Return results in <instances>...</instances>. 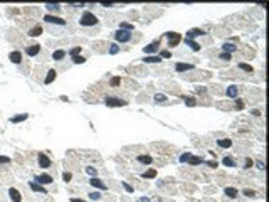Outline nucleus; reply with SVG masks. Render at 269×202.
Here are the masks:
<instances>
[{"label":"nucleus","mask_w":269,"mask_h":202,"mask_svg":"<svg viewBox=\"0 0 269 202\" xmlns=\"http://www.w3.org/2000/svg\"><path fill=\"white\" fill-rule=\"evenodd\" d=\"M79 24L82 27H91V26H96L98 24V19H96V15L91 14V12H84V14L81 15Z\"/></svg>","instance_id":"f257e3e1"},{"label":"nucleus","mask_w":269,"mask_h":202,"mask_svg":"<svg viewBox=\"0 0 269 202\" xmlns=\"http://www.w3.org/2000/svg\"><path fill=\"white\" fill-rule=\"evenodd\" d=\"M167 37H168V47H175L182 40V35L177 34V32H167Z\"/></svg>","instance_id":"f03ea898"},{"label":"nucleus","mask_w":269,"mask_h":202,"mask_svg":"<svg viewBox=\"0 0 269 202\" xmlns=\"http://www.w3.org/2000/svg\"><path fill=\"white\" fill-rule=\"evenodd\" d=\"M114 39L118 42H128L131 39V32H126V31H116L114 32Z\"/></svg>","instance_id":"7ed1b4c3"},{"label":"nucleus","mask_w":269,"mask_h":202,"mask_svg":"<svg viewBox=\"0 0 269 202\" xmlns=\"http://www.w3.org/2000/svg\"><path fill=\"white\" fill-rule=\"evenodd\" d=\"M44 20H45V22H49V24H56V26H66V20H64V19L56 17V15H51V14L45 15Z\"/></svg>","instance_id":"20e7f679"},{"label":"nucleus","mask_w":269,"mask_h":202,"mask_svg":"<svg viewBox=\"0 0 269 202\" xmlns=\"http://www.w3.org/2000/svg\"><path fill=\"white\" fill-rule=\"evenodd\" d=\"M37 160H39V165H40V168H49L51 167V158H49L45 153H39V157H37Z\"/></svg>","instance_id":"39448f33"},{"label":"nucleus","mask_w":269,"mask_h":202,"mask_svg":"<svg viewBox=\"0 0 269 202\" xmlns=\"http://www.w3.org/2000/svg\"><path fill=\"white\" fill-rule=\"evenodd\" d=\"M35 182H40V185H49V184L54 182V179L49 174H40V175L35 177Z\"/></svg>","instance_id":"423d86ee"},{"label":"nucleus","mask_w":269,"mask_h":202,"mask_svg":"<svg viewBox=\"0 0 269 202\" xmlns=\"http://www.w3.org/2000/svg\"><path fill=\"white\" fill-rule=\"evenodd\" d=\"M106 105L108 106H126L128 101H123L119 98H106Z\"/></svg>","instance_id":"0eeeda50"},{"label":"nucleus","mask_w":269,"mask_h":202,"mask_svg":"<svg viewBox=\"0 0 269 202\" xmlns=\"http://www.w3.org/2000/svg\"><path fill=\"white\" fill-rule=\"evenodd\" d=\"M158 46H160V40H155V42H151V44H148L146 47H143V51L146 52L148 56L150 54H155L156 51H158Z\"/></svg>","instance_id":"6e6552de"},{"label":"nucleus","mask_w":269,"mask_h":202,"mask_svg":"<svg viewBox=\"0 0 269 202\" xmlns=\"http://www.w3.org/2000/svg\"><path fill=\"white\" fill-rule=\"evenodd\" d=\"M26 52H27V56H32V57H34V56H37V54L40 52V46H39V44H32V46H29V47L26 49Z\"/></svg>","instance_id":"1a4fd4ad"},{"label":"nucleus","mask_w":269,"mask_h":202,"mask_svg":"<svg viewBox=\"0 0 269 202\" xmlns=\"http://www.w3.org/2000/svg\"><path fill=\"white\" fill-rule=\"evenodd\" d=\"M29 187H30V189H32V190H34V192L47 194V190H45V189H44V187H42V185H40V184H37L35 180H32V182H29Z\"/></svg>","instance_id":"9d476101"},{"label":"nucleus","mask_w":269,"mask_h":202,"mask_svg":"<svg viewBox=\"0 0 269 202\" xmlns=\"http://www.w3.org/2000/svg\"><path fill=\"white\" fill-rule=\"evenodd\" d=\"M9 59L14 64H20V61H22V54H20L19 51H12L10 54H9Z\"/></svg>","instance_id":"9b49d317"},{"label":"nucleus","mask_w":269,"mask_h":202,"mask_svg":"<svg viewBox=\"0 0 269 202\" xmlns=\"http://www.w3.org/2000/svg\"><path fill=\"white\" fill-rule=\"evenodd\" d=\"M9 195H10V199H12V202H20L22 200V197H20V192L17 190V189H9Z\"/></svg>","instance_id":"f8f14e48"},{"label":"nucleus","mask_w":269,"mask_h":202,"mask_svg":"<svg viewBox=\"0 0 269 202\" xmlns=\"http://www.w3.org/2000/svg\"><path fill=\"white\" fill-rule=\"evenodd\" d=\"M89 184L93 185V187H98V189H101V190H104V189H106V184H103V180H99L98 177H93V179L89 180Z\"/></svg>","instance_id":"ddd939ff"},{"label":"nucleus","mask_w":269,"mask_h":202,"mask_svg":"<svg viewBox=\"0 0 269 202\" xmlns=\"http://www.w3.org/2000/svg\"><path fill=\"white\" fill-rule=\"evenodd\" d=\"M141 61L146 64H156V63H161V57L160 56H146V57H143Z\"/></svg>","instance_id":"4468645a"},{"label":"nucleus","mask_w":269,"mask_h":202,"mask_svg":"<svg viewBox=\"0 0 269 202\" xmlns=\"http://www.w3.org/2000/svg\"><path fill=\"white\" fill-rule=\"evenodd\" d=\"M202 34H205L202 29H190V31L187 32V39H193V37H198V35H202Z\"/></svg>","instance_id":"2eb2a0df"},{"label":"nucleus","mask_w":269,"mask_h":202,"mask_svg":"<svg viewBox=\"0 0 269 202\" xmlns=\"http://www.w3.org/2000/svg\"><path fill=\"white\" fill-rule=\"evenodd\" d=\"M175 69L179 73H183V71H190V69H193V64H185V63H179L175 66Z\"/></svg>","instance_id":"dca6fc26"},{"label":"nucleus","mask_w":269,"mask_h":202,"mask_svg":"<svg viewBox=\"0 0 269 202\" xmlns=\"http://www.w3.org/2000/svg\"><path fill=\"white\" fill-rule=\"evenodd\" d=\"M64 57H66V51H64V49H57V51L52 52V59L54 61H61V59H64Z\"/></svg>","instance_id":"f3484780"},{"label":"nucleus","mask_w":269,"mask_h":202,"mask_svg":"<svg viewBox=\"0 0 269 202\" xmlns=\"http://www.w3.org/2000/svg\"><path fill=\"white\" fill-rule=\"evenodd\" d=\"M217 145L220 148H229V147H232V140H230V138H220L217 142Z\"/></svg>","instance_id":"a211bd4d"},{"label":"nucleus","mask_w":269,"mask_h":202,"mask_svg":"<svg viewBox=\"0 0 269 202\" xmlns=\"http://www.w3.org/2000/svg\"><path fill=\"white\" fill-rule=\"evenodd\" d=\"M56 76H57V73L54 71V69H51V71L47 73V76H45V79H44V83L45 84H51L54 79H56Z\"/></svg>","instance_id":"6ab92c4d"},{"label":"nucleus","mask_w":269,"mask_h":202,"mask_svg":"<svg viewBox=\"0 0 269 202\" xmlns=\"http://www.w3.org/2000/svg\"><path fill=\"white\" fill-rule=\"evenodd\" d=\"M136 160H138L140 163H145V165H150V163H151V157L150 155H138V157H136Z\"/></svg>","instance_id":"aec40b11"},{"label":"nucleus","mask_w":269,"mask_h":202,"mask_svg":"<svg viewBox=\"0 0 269 202\" xmlns=\"http://www.w3.org/2000/svg\"><path fill=\"white\" fill-rule=\"evenodd\" d=\"M119 31L133 32L135 31V26H133V24H128V22H121V24H119Z\"/></svg>","instance_id":"412c9836"},{"label":"nucleus","mask_w":269,"mask_h":202,"mask_svg":"<svg viewBox=\"0 0 269 202\" xmlns=\"http://www.w3.org/2000/svg\"><path fill=\"white\" fill-rule=\"evenodd\" d=\"M225 195H229L230 199H235V197L239 195V190H237V189H234V187H227L225 189Z\"/></svg>","instance_id":"4be33fe9"},{"label":"nucleus","mask_w":269,"mask_h":202,"mask_svg":"<svg viewBox=\"0 0 269 202\" xmlns=\"http://www.w3.org/2000/svg\"><path fill=\"white\" fill-rule=\"evenodd\" d=\"M40 34H42V27H40V26H35V27H32L30 31H29V35H30V37H37Z\"/></svg>","instance_id":"5701e85b"},{"label":"nucleus","mask_w":269,"mask_h":202,"mask_svg":"<svg viewBox=\"0 0 269 202\" xmlns=\"http://www.w3.org/2000/svg\"><path fill=\"white\" fill-rule=\"evenodd\" d=\"M237 93H239L237 86H229V88H227V96H229V98H235V96H237Z\"/></svg>","instance_id":"b1692460"},{"label":"nucleus","mask_w":269,"mask_h":202,"mask_svg":"<svg viewBox=\"0 0 269 202\" xmlns=\"http://www.w3.org/2000/svg\"><path fill=\"white\" fill-rule=\"evenodd\" d=\"M188 163H190V165H198V163H204V160H202V157H193V155H190Z\"/></svg>","instance_id":"393cba45"},{"label":"nucleus","mask_w":269,"mask_h":202,"mask_svg":"<svg viewBox=\"0 0 269 202\" xmlns=\"http://www.w3.org/2000/svg\"><path fill=\"white\" fill-rule=\"evenodd\" d=\"M222 49H224V52H227V54H230V52H234L237 47H235L234 44H230V42H225L224 46H222Z\"/></svg>","instance_id":"a878e982"},{"label":"nucleus","mask_w":269,"mask_h":202,"mask_svg":"<svg viewBox=\"0 0 269 202\" xmlns=\"http://www.w3.org/2000/svg\"><path fill=\"white\" fill-rule=\"evenodd\" d=\"M185 44H187L188 47H192L193 51H200V46H198L195 40H192V39H185Z\"/></svg>","instance_id":"bb28decb"},{"label":"nucleus","mask_w":269,"mask_h":202,"mask_svg":"<svg viewBox=\"0 0 269 202\" xmlns=\"http://www.w3.org/2000/svg\"><path fill=\"white\" fill-rule=\"evenodd\" d=\"M24 120H27V115H26V113L17 115V116H12L10 121H12V123H20V121H24Z\"/></svg>","instance_id":"cd10ccee"},{"label":"nucleus","mask_w":269,"mask_h":202,"mask_svg":"<svg viewBox=\"0 0 269 202\" xmlns=\"http://www.w3.org/2000/svg\"><path fill=\"white\" fill-rule=\"evenodd\" d=\"M183 101H185V105H187V106H195L197 105L195 98H192V96H183Z\"/></svg>","instance_id":"c85d7f7f"},{"label":"nucleus","mask_w":269,"mask_h":202,"mask_svg":"<svg viewBox=\"0 0 269 202\" xmlns=\"http://www.w3.org/2000/svg\"><path fill=\"white\" fill-rule=\"evenodd\" d=\"M156 177V170H146V172H143V179H155Z\"/></svg>","instance_id":"c756f323"},{"label":"nucleus","mask_w":269,"mask_h":202,"mask_svg":"<svg viewBox=\"0 0 269 202\" xmlns=\"http://www.w3.org/2000/svg\"><path fill=\"white\" fill-rule=\"evenodd\" d=\"M155 101L156 103H165V101H167V96H165L163 93H156L155 94Z\"/></svg>","instance_id":"7c9ffc66"},{"label":"nucleus","mask_w":269,"mask_h":202,"mask_svg":"<svg viewBox=\"0 0 269 202\" xmlns=\"http://www.w3.org/2000/svg\"><path fill=\"white\" fill-rule=\"evenodd\" d=\"M224 165L225 167H235V162L230 158V157H225V158H224Z\"/></svg>","instance_id":"2f4dec72"},{"label":"nucleus","mask_w":269,"mask_h":202,"mask_svg":"<svg viewBox=\"0 0 269 202\" xmlns=\"http://www.w3.org/2000/svg\"><path fill=\"white\" fill-rule=\"evenodd\" d=\"M45 7H47V9L49 10H61V5H59V3H45Z\"/></svg>","instance_id":"473e14b6"},{"label":"nucleus","mask_w":269,"mask_h":202,"mask_svg":"<svg viewBox=\"0 0 269 202\" xmlns=\"http://www.w3.org/2000/svg\"><path fill=\"white\" fill-rule=\"evenodd\" d=\"M118 52H119L118 44H111V46H109V54H118Z\"/></svg>","instance_id":"72a5a7b5"},{"label":"nucleus","mask_w":269,"mask_h":202,"mask_svg":"<svg viewBox=\"0 0 269 202\" xmlns=\"http://www.w3.org/2000/svg\"><path fill=\"white\" fill-rule=\"evenodd\" d=\"M72 63H76V64H82V63H86V59L82 56H74L72 57Z\"/></svg>","instance_id":"f704fd0d"},{"label":"nucleus","mask_w":269,"mask_h":202,"mask_svg":"<svg viewBox=\"0 0 269 202\" xmlns=\"http://www.w3.org/2000/svg\"><path fill=\"white\" fill-rule=\"evenodd\" d=\"M239 68L241 69H244V71H247V73H252L254 69H252V66H249V64H244V63H241L239 64Z\"/></svg>","instance_id":"c9c22d12"},{"label":"nucleus","mask_w":269,"mask_h":202,"mask_svg":"<svg viewBox=\"0 0 269 202\" xmlns=\"http://www.w3.org/2000/svg\"><path fill=\"white\" fill-rule=\"evenodd\" d=\"M86 172H88L91 177H96V175H98V170H96L94 167H86Z\"/></svg>","instance_id":"e433bc0d"},{"label":"nucleus","mask_w":269,"mask_h":202,"mask_svg":"<svg viewBox=\"0 0 269 202\" xmlns=\"http://www.w3.org/2000/svg\"><path fill=\"white\" fill-rule=\"evenodd\" d=\"M79 52H81V47H72L69 51V54H71V57H74V56H79Z\"/></svg>","instance_id":"4c0bfd02"},{"label":"nucleus","mask_w":269,"mask_h":202,"mask_svg":"<svg viewBox=\"0 0 269 202\" xmlns=\"http://www.w3.org/2000/svg\"><path fill=\"white\" fill-rule=\"evenodd\" d=\"M121 185L125 187V190H126L128 194H133V187H131V185L128 184V182H121Z\"/></svg>","instance_id":"58836bf2"},{"label":"nucleus","mask_w":269,"mask_h":202,"mask_svg":"<svg viewBox=\"0 0 269 202\" xmlns=\"http://www.w3.org/2000/svg\"><path fill=\"white\" fill-rule=\"evenodd\" d=\"M244 194H246L247 197H256V195H257V194H256V190H251V189H246V190H244Z\"/></svg>","instance_id":"ea45409f"},{"label":"nucleus","mask_w":269,"mask_h":202,"mask_svg":"<svg viewBox=\"0 0 269 202\" xmlns=\"http://www.w3.org/2000/svg\"><path fill=\"white\" fill-rule=\"evenodd\" d=\"M89 197H91L93 200H98L99 197H101V194H99V192H91V194H89Z\"/></svg>","instance_id":"a19ab883"},{"label":"nucleus","mask_w":269,"mask_h":202,"mask_svg":"<svg viewBox=\"0 0 269 202\" xmlns=\"http://www.w3.org/2000/svg\"><path fill=\"white\" fill-rule=\"evenodd\" d=\"M63 179H64V182H69V180L72 179V175L69 174V172H64V174H63Z\"/></svg>","instance_id":"79ce46f5"},{"label":"nucleus","mask_w":269,"mask_h":202,"mask_svg":"<svg viewBox=\"0 0 269 202\" xmlns=\"http://www.w3.org/2000/svg\"><path fill=\"white\" fill-rule=\"evenodd\" d=\"M119 83H121V79H119L118 76H116V78H113V79H111V86H119Z\"/></svg>","instance_id":"37998d69"},{"label":"nucleus","mask_w":269,"mask_h":202,"mask_svg":"<svg viewBox=\"0 0 269 202\" xmlns=\"http://www.w3.org/2000/svg\"><path fill=\"white\" fill-rule=\"evenodd\" d=\"M188 158H190V153H183L180 157V162L183 163V162H188Z\"/></svg>","instance_id":"c03bdc74"},{"label":"nucleus","mask_w":269,"mask_h":202,"mask_svg":"<svg viewBox=\"0 0 269 202\" xmlns=\"http://www.w3.org/2000/svg\"><path fill=\"white\" fill-rule=\"evenodd\" d=\"M244 106H246V105L242 103V100H237V103H235V108H237V110H244Z\"/></svg>","instance_id":"a18cd8bd"},{"label":"nucleus","mask_w":269,"mask_h":202,"mask_svg":"<svg viewBox=\"0 0 269 202\" xmlns=\"http://www.w3.org/2000/svg\"><path fill=\"white\" fill-rule=\"evenodd\" d=\"M220 59H222V61H230V54H227V52H222V54H220Z\"/></svg>","instance_id":"49530a36"},{"label":"nucleus","mask_w":269,"mask_h":202,"mask_svg":"<svg viewBox=\"0 0 269 202\" xmlns=\"http://www.w3.org/2000/svg\"><path fill=\"white\" fill-rule=\"evenodd\" d=\"M2 163H10V158L9 157H0V165Z\"/></svg>","instance_id":"de8ad7c7"},{"label":"nucleus","mask_w":269,"mask_h":202,"mask_svg":"<svg viewBox=\"0 0 269 202\" xmlns=\"http://www.w3.org/2000/svg\"><path fill=\"white\" fill-rule=\"evenodd\" d=\"M207 165L212 167V168H217V162H215V160H210V162H207Z\"/></svg>","instance_id":"09e8293b"},{"label":"nucleus","mask_w":269,"mask_h":202,"mask_svg":"<svg viewBox=\"0 0 269 202\" xmlns=\"http://www.w3.org/2000/svg\"><path fill=\"white\" fill-rule=\"evenodd\" d=\"M172 54H170V51H161V56L160 57H170Z\"/></svg>","instance_id":"8fccbe9b"},{"label":"nucleus","mask_w":269,"mask_h":202,"mask_svg":"<svg viewBox=\"0 0 269 202\" xmlns=\"http://www.w3.org/2000/svg\"><path fill=\"white\" fill-rule=\"evenodd\" d=\"M249 167H252V160L247 158V160H246V168H249Z\"/></svg>","instance_id":"3c124183"},{"label":"nucleus","mask_w":269,"mask_h":202,"mask_svg":"<svg viewBox=\"0 0 269 202\" xmlns=\"http://www.w3.org/2000/svg\"><path fill=\"white\" fill-rule=\"evenodd\" d=\"M256 165H257L261 170H264V163H262V162H256Z\"/></svg>","instance_id":"603ef678"},{"label":"nucleus","mask_w":269,"mask_h":202,"mask_svg":"<svg viewBox=\"0 0 269 202\" xmlns=\"http://www.w3.org/2000/svg\"><path fill=\"white\" fill-rule=\"evenodd\" d=\"M101 5H103V7H114V3H106V2H103Z\"/></svg>","instance_id":"864d4df0"},{"label":"nucleus","mask_w":269,"mask_h":202,"mask_svg":"<svg viewBox=\"0 0 269 202\" xmlns=\"http://www.w3.org/2000/svg\"><path fill=\"white\" fill-rule=\"evenodd\" d=\"M251 115H254V116H259V111H257V110H252Z\"/></svg>","instance_id":"5fc2aeb1"},{"label":"nucleus","mask_w":269,"mask_h":202,"mask_svg":"<svg viewBox=\"0 0 269 202\" xmlns=\"http://www.w3.org/2000/svg\"><path fill=\"white\" fill-rule=\"evenodd\" d=\"M71 202H86V200H82V199H71Z\"/></svg>","instance_id":"6e6d98bb"}]
</instances>
